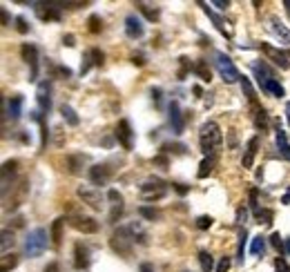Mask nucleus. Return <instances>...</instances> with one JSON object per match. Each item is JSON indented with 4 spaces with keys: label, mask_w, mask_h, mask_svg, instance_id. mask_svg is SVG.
I'll use <instances>...</instances> for the list:
<instances>
[{
    "label": "nucleus",
    "mask_w": 290,
    "mask_h": 272,
    "mask_svg": "<svg viewBox=\"0 0 290 272\" xmlns=\"http://www.w3.org/2000/svg\"><path fill=\"white\" fill-rule=\"evenodd\" d=\"M221 141H223V132L214 120H208V123L201 125L199 145H201V152L206 154V156H214V152L221 147Z\"/></svg>",
    "instance_id": "obj_1"
},
{
    "label": "nucleus",
    "mask_w": 290,
    "mask_h": 272,
    "mask_svg": "<svg viewBox=\"0 0 290 272\" xmlns=\"http://www.w3.org/2000/svg\"><path fill=\"white\" fill-rule=\"evenodd\" d=\"M214 65H216L219 76H221L226 83H237V80H241V74H239V69L234 67V63H232V58L228 56V54L216 52L214 54Z\"/></svg>",
    "instance_id": "obj_2"
},
{
    "label": "nucleus",
    "mask_w": 290,
    "mask_h": 272,
    "mask_svg": "<svg viewBox=\"0 0 290 272\" xmlns=\"http://www.w3.org/2000/svg\"><path fill=\"white\" fill-rule=\"evenodd\" d=\"M134 234L130 232V228H118V230L112 234L110 246L114 252H118L121 256H130L132 254V246H134Z\"/></svg>",
    "instance_id": "obj_3"
},
{
    "label": "nucleus",
    "mask_w": 290,
    "mask_h": 272,
    "mask_svg": "<svg viewBox=\"0 0 290 272\" xmlns=\"http://www.w3.org/2000/svg\"><path fill=\"white\" fill-rule=\"evenodd\" d=\"M49 236H47V230H42V228H36V230H32L29 234H27L25 239V252L27 256H40L42 252H45V248H47L49 243Z\"/></svg>",
    "instance_id": "obj_4"
},
{
    "label": "nucleus",
    "mask_w": 290,
    "mask_h": 272,
    "mask_svg": "<svg viewBox=\"0 0 290 272\" xmlns=\"http://www.w3.org/2000/svg\"><path fill=\"white\" fill-rule=\"evenodd\" d=\"M165 192H168V188H165V183L161 181V178H148V181L141 185V196H143L145 201H158V199H163Z\"/></svg>",
    "instance_id": "obj_5"
},
{
    "label": "nucleus",
    "mask_w": 290,
    "mask_h": 272,
    "mask_svg": "<svg viewBox=\"0 0 290 272\" xmlns=\"http://www.w3.org/2000/svg\"><path fill=\"white\" fill-rule=\"evenodd\" d=\"M116 138H118V143H121L125 150H132L134 147V132H132V125H130V120L123 118L118 120V125H116Z\"/></svg>",
    "instance_id": "obj_6"
},
{
    "label": "nucleus",
    "mask_w": 290,
    "mask_h": 272,
    "mask_svg": "<svg viewBox=\"0 0 290 272\" xmlns=\"http://www.w3.org/2000/svg\"><path fill=\"white\" fill-rule=\"evenodd\" d=\"M261 49H264L266 56H268L274 65H279L281 69H288L290 67V54L288 52H281V49L272 47V45H268V42H261Z\"/></svg>",
    "instance_id": "obj_7"
},
{
    "label": "nucleus",
    "mask_w": 290,
    "mask_h": 272,
    "mask_svg": "<svg viewBox=\"0 0 290 272\" xmlns=\"http://www.w3.org/2000/svg\"><path fill=\"white\" fill-rule=\"evenodd\" d=\"M69 225H72L74 230L83 232V234H94V232H98V221H94L92 216H72Z\"/></svg>",
    "instance_id": "obj_8"
},
{
    "label": "nucleus",
    "mask_w": 290,
    "mask_h": 272,
    "mask_svg": "<svg viewBox=\"0 0 290 272\" xmlns=\"http://www.w3.org/2000/svg\"><path fill=\"white\" fill-rule=\"evenodd\" d=\"M38 107H40L42 114H49V107H52V85L47 83V80H42V83H38Z\"/></svg>",
    "instance_id": "obj_9"
},
{
    "label": "nucleus",
    "mask_w": 290,
    "mask_h": 272,
    "mask_svg": "<svg viewBox=\"0 0 290 272\" xmlns=\"http://www.w3.org/2000/svg\"><path fill=\"white\" fill-rule=\"evenodd\" d=\"M60 7H54L52 2H34V11L40 20H60Z\"/></svg>",
    "instance_id": "obj_10"
},
{
    "label": "nucleus",
    "mask_w": 290,
    "mask_h": 272,
    "mask_svg": "<svg viewBox=\"0 0 290 272\" xmlns=\"http://www.w3.org/2000/svg\"><path fill=\"white\" fill-rule=\"evenodd\" d=\"M112 168L110 165H94V168H90V181L94 185H107L110 183V178H112Z\"/></svg>",
    "instance_id": "obj_11"
},
{
    "label": "nucleus",
    "mask_w": 290,
    "mask_h": 272,
    "mask_svg": "<svg viewBox=\"0 0 290 272\" xmlns=\"http://www.w3.org/2000/svg\"><path fill=\"white\" fill-rule=\"evenodd\" d=\"M268 29H270V32H272L277 38H279V42H284V45H290V29H288V27H286L277 16H270V18H268Z\"/></svg>",
    "instance_id": "obj_12"
},
{
    "label": "nucleus",
    "mask_w": 290,
    "mask_h": 272,
    "mask_svg": "<svg viewBox=\"0 0 290 272\" xmlns=\"http://www.w3.org/2000/svg\"><path fill=\"white\" fill-rule=\"evenodd\" d=\"M20 54L22 58H25V63L32 67V80H36L38 76V49L34 47V45H29V42H25L20 47Z\"/></svg>",
    "instance_id": "obj_13"
},
{
    "label": "nucleus",
    "mask_w": 290,
    "mask_h": 272,
    "mask_svg": "<svg viewBox=\"0 0 290 272\" xmlns=\"http://www.w3.org/2000/svg\"><path fill=\"white\" fill-rule=\"evenodd\" d=\"M170 125H172L174 134H183V116H181V107L176 100L170 103Z\"/></svg>",
    "instance_id": "obj_14"
},
{
    "label": "nucleus",
    "mask_w": 290,
    "mask_h": 272,
    "mask_svg": "<svg viewBox=\"0 0 290 272\" xmlns=\"http://www.w3.org/2000/svg\"><path fill=\"white\" fill-rule=\"evenodd\" d=\"M125 34L130 38H141L143 34H145V27H143L141 18H136L134 14H130V16L125 18Z\"/></svg>",
    "instance_id": "obj_15"
},
{
    "label": "nucleus",
    "mask_w": 290,
    "mask_h": 272,
    "mask_svg": "<svg viewBox=\"0 0 290 272\" xmlns=\"http://www.w3.org/2000/svg\"><path fill=\"white\" fill-rule=\"evenodd\" d=\"M199 5L203 7V11H206L208 16L212 18V20H214L216 29H219V32H221V34H223V36H226V38H232V27H230V22H226V20H223L221 16H216V14H214V11L210 9V7L206 5V2H199Z\"/></svg>",
    "instance_id": "obj_16"
},
{
    "label": "nucleus",
    "mask_w": 290,
    "mask_h": 272,
    "mask_svg": "<svg viewBox=\"0 0 290 272\" xmlns=\"http://www.w3.org/2000/svg\"><path fill=\"white\" fill-rule=\"evenodd\" d=\"M257 150H259V136H252L248 141V145H246V154H243L241 158V165L246 170H250L254 165V156H257Z\"/></svg>",
    "instance_id": "obj_17"
},
{
    "label": "nucleus",
    "mask_w": 290,
    "mask_h": 272,
    "mask_svg": "<svg viewBox=\"0 0 290 272\" xmlns=\"http://www.w3.org/2000/svg\"><path fill=\"white\" fill-rule=\"evenodd\" d=\"M90 266V250L83 246V243H76L74 246V268L76 270H85Z\"/></svg>",
    "instance_id": "obj_18"
},
{
    "label": "nucleus",
    "mask_w": 290,
    "mask_h": 272,
    "mask_svg": "<svg viewBox=\"0 0 290 272\" xmlns=\"http://www.w3.org/2000/svg\"><path fill=\"white\" fill-rule=\"evenodd\" d=\"M78 196L83 199V203H87L94 210H100V205H103L100 203V194L92 188H78Z\"/></svg>",
    "instance_id": "obj_19"
},
{
    "label": "nucleus",
    "mask_w": 290,
    "mask_h": 272,
    "mask_svg": "<svg viewBox=\"0 0 290 272\" xmlns=\"http://www.w3.org/2000/svg\"><path fill=\"white\" fill-rule=\"evenodd\" d=\"M274 138H277V147H279V154L284 158H288L290 161V141L288 136H286V132L281 130L279 125H277V130H274Z\"/></svg>",
    "instance_id": "obj_20"
},
{
    "label": "nucleus",
    "mask_w": 290,
    "mask_h": 272,
    "mask_svg": "<svg viewBox=\"0 0 290 272\" xmlns=\"http://www.w3.org/2000/svg\"><path fill=\"white\" fill-rule=\"evenodd\" d=\"M252 72H254V76H257V83L261 85V89H264V85L268 83L270 78H274V76H272V69L266 67V63H254V65H252Z\"/></svg>",
    "instance_id": "obj_21"
},
{
    "label": "nucleus",
    "mask_w": 290,
    "mask_h": 272,
    "mask_svg": "<svg viewBox=\"0 0 290 272\" xmlns=\"http://www.w3.org/2000/svg\"><path fill=\"white\" fill-rule=\"evenodd\" d=\"M65 216H58L56 221L52 223V232H49V239H52L54 246H60V241H63V225H65Z\"/></svg>",
    "instance_id": "obj_22"
},
{
    "label": "nucleus",
    "mask_w": 290,
    "mask_h": 272,
    "mask_svg": "<svg viewBox=\"0 0 290 272\" xmlns=\"http://www.w3.org/2000/svg\"><path fill=\"white\" fill-rule=\"evenodd\" d=\"M241 89H243V94H246V98H248V103L252 105L254 110H257L259 105H257V94H254V87H252V83H250V78H246V76H241Z\"/></svg>",
    "instance_id": "obj_23"
},
{
    "label": "nucleus",
    "mask_w": 290,
    "mask_h": 272,
    "mask_svg": "<svg viewBox=\"0 0 290 272\" xmlns=\"http://www.w3.org/2000/svg\"><path fill=\"white\" fill-rule=\"evenodd\" d=\"M9 116H11V120H18L22 116V96L20 94L9 98Z\"/></svg>",
    "instance_id": "obj_24"
},
{
    "label": "nucleus",
    "mask_w": 290,
    "mask_h": 272,
    "mask_svg": "<svg viewBox=\"0 0 290 272\" xmlns=\"http://www.w3.org/2000/svg\"><path fill=\"white\" fill-rule=\"evenodd\" d=\"M136 7H138V11H141V14H145V18H148V20H152V22L158 20V16H161L156 5H150V2H136Z\"/></svg>",
    "instance_id": "obj_25"
},
{
    "label": "nucleus",
    "mask_w": 290,
    "mask_h": 272,
    "mask_svg": "<svg viewBox=\"0 0 290 272\" xmlns=\"http://www.w3.org/2000/svg\"><path fill=\"white\" fill-rule=\"evenodd\" d=\"M264 89H266V92H270V94H272L274 98H284V96H286V89H284V85H281L277 78H270L268 83L264 85Z\"/></svg>",
    "instance_id": "obj_26"
},
{
    "label": "nucleus",
    "mask_w": 290,
    "mask_h": 272,
    "mask_svg": "<svg viewBox=\"0 0 290 272\" xmlns=\"http://www.w3.org/2000/svg\"><path fill=\"white\" fill-rule=\"evenodd\" d=\"M214 163H216L214 156H206L203 161L199 163V172H196V176H199V178H206L208 174H212V170H214Z\"/></svg>",
    "instance_id": "obj_27"
},
{
    "label": "nucleus",
    "mask_w": 290,
    "mask_h": 272,
    "mask_svg": "<svg viewBox=\"0 0 290 272\" xmlns=\"http://www.w3.org/2000/svg\"><path fill=\"white\" fill-rule=\"evenodd\" d=\"M268 114H266V110L264 107H257L254 110V125H257V130H261V132H266L268 130Z\"/></svg>",
    "instance_id": "obj_28"
},
{
    "label": "nucleus",
    "mask_w": 290,
    "mask_h": 272,
    "mask_svg": "<svg viewBox=\"0 0 290 272\" xmlns=\"http://www.w3.org/2000/svg\"><path fill=\"white\" fill-rule=\"evenodd\" d=\"M199 263H201V270L203 272H212V268H214V259H212V254L208 250L199 252Z\"/></svg>",
    "instance_id": "obj_29"
},
{
    "label": "nucleus",
    "mask_w": 290,
    "mask_h": 272,
    "mask_svg": "<svg viewBox=\"0 0 290 272\" xmlns=\"http://www.w3.org/2000/svg\"><path fill=\"white\" fill-rule=\"evenodd\" d=\"M194 72L199 74V78L203 80V83H210L212 80V74H210V67L206 65V60H199V63L194 65Z\"/></svg>",
    "instance_id": "obj_30"
},
{
    "label": "nucleus",
    "mask_w": 290,
    "mask_h": 272,
    "mask_svg": "<svg viewBox=\"0 0 290 272\" xmlns=\"http://www.w3.org/2000/svg\"><path fill=\"white\" fill-rule=\"evenodd\" d=\"M83 163H85V156H83V154H76V156H69V158H67L69 172H72V174H78V172H80V168H83Z\"/></svg>",
    "instance_id": "obj_31"
},
{
    "label": "nucleus",
    "mask_w": 290,
    "mask_h": 272,
    "mask_svg": "<svg viewBox=\"0 0 290 272\" xmlns=\"http://www.w3.org/2000/svg\"><path fill=\"white\" fill-rule=\"evenodd\" d=\"M60 114H63V118L67 120V123H69L72 127H76V125H78V116H76V112L72 110L69 105H63V107H60Z\"/></svg>",
    "instance_id": "obj_32"
},
{
    "label": "nucleus",
    "mask_w": 290,
    "mask_h": 272,
    "mask_svg": "<svg viewBox=\"0 0 290 272\" xmlns=\"http://www.w3.org/2000/svg\"><path fill=\"white\" fill-rule=\"evenodd\" d=\"M264 250H266V239L261 234H257L252 239V243H250V252L252 254H264Z\"/></svg>",
    "instance_id": "obj_33"
},
{
    "label": "nucleus",
    "mask_w": 290,
    "mask_h": 272,
    "mask_svg": "<svg viewBox=\"0 0 290 272\" xmlns=\"http://www.w3.org/2000/svg\"><path fill=\"white\" fill-rule=\"evenodd\" d=\"M138 214L143 216V219H148V221H156L158 216V210H154V208H148V205H141V208H138Z\"/></svg>",
    "instance_id": "obj_34"
},
{
    "label": "nucleus",
    "mask_w": 290,
    "mask_h": 272,
    "mask_svg": "<svg viewBox=\"0 0 290 272\" xmlns=\"http://www.w3.org/2000/svg\"><path fill=\"white\" fill-rule=\"evenodd\" d=\"M87 56H90V63L92 65H96V67H100V65H103V52H100V49H90V52H87Z\"/></svg>",
    "instance_id": "obj_35"
},
{
    "label": "nucleus",
    "mask_w": 290,
    "mask_h": 272,
    "mask_svg": "<svg viewBox=\"0 0 290 272\" xmlns=\"http://www.w3.org/2000/svg\"><path fill=\"white\" fill-rule=\"evenodd\" d=\"M16 263H18L16 254H5V256H2V266H0V270H2V272H9L11 268L16 266Z\"/></svg>",
    "instance_id": "obj_36"
},
{
    "label": "nucleus",
    "mask_w": 290,
    "mask_h": 272,
    "mask_svg": "<svg viewBox=\"0 0 290 272\" xmlns=\"http://www.w3.org/2000/svg\"><path fill=\"white\" fill-rule=\"evenodd\" d=\"M246 239H248V234H246V230L239 232V246H237V259L239 261H243V252H246Z\"/></svg>",
    "instance_id": "obj_37"
},
{
    "label": "nucleus",
    "mask_w": 290,
    "mask_h": 272,
    "mask_svg": "<svg viewBox=\"0 0 290 272\" xmlns=\"http://www.w3.org/2000/svg\"><path fill=\"white\" fill-rule=\"evenodd\" d=\"M87 25H90V32H92V34H98L100 29H103V20H100V18L96 16V14H94V16H90Z\"/></svg>",
    "instance_id": "obj_38"
},
{
    "label": "nucleus",
    "mask_w": 290,
    "mask_h": 272,
    "mask_svg": "<svg viewBox=\"0 0 290 272\" xmlns=\"http://www.w3.org/2000/svg\"><path fill=\"white\" fill-rule=\"evenodd\" d=\"M257 219H259V223L270 225V223H272V210H259V212H257Z\"/></svg>",
    "instance_id": "obj_39"
},
{
    "label": "nucleus",
    "mask_w": 290,
    "mask_h": 272,
    "mask_svg": "<svg viewBox=\"0 0 290 272\" xmlns=\"http://www.w3.org/2000/svg\"><path fill=\"white\" fill-rule=\"evenodd\" d=\"M212 225V216H199V219H196V228H199V230H208V228H210Z\"/></svg>",
    "instance_id": "obj_40"
},
{
    "label": "nucleus",
    "mask_w": 290,
    "mask_h": 272,
    "mask_svg": "<svg viewBox=\"0 0 290 272\" xmlns=\"http://www.w3.org/2000/svg\"><path fill=\"white\" fill-rule=\"evenodd\" d=\"M250 208H252L254 212H259V190L257 188L250 190Z\"/></svg>",
    "instance_id": "obj_41"
},
{
    "label": "nucleus",
    "mask_w": 290,
    "mask_h": 272,
    "mask_svg": "<svg viewBox=\"0 0 290 272\" xmlns=\"http://www.w3.org/2000/svg\"><path fill=\"white\" fill-rule=\"evenodd\" d=\"M274 272H290V266L288 263H286V259H277V261H274Z\"/></svg>",
    "instance_id": "obj_42"
},
{
    "label": "nucleus",
    "mask_w": 290,
    "mask_h": 272,
    "mask_svg": "<svg viewBox=\"0 0 290 272\" xmlns=\"http://www.w3.org/2000/svg\"><path fill=\"white\" fill-rule=\"evenodd\" d=\"M228 270H230V256H223L219 266H216V272H228Z\"/></svg>",
    "instance_id": "obj_43"
},
{
    "label": "nucleus",
    "mask_w": 290,
    "mask_h": 272,
    "mask_svg": "<svg viewBox=\"0 0 290 272\" xmlns=\"http://www.w3.org/2000/svg\"><path fill=\"white\" fill-rule=\"evenodd\" d=\"M16 29H18L20 34H27V32H29V27H27V22H25V18H22V16L16 18Z\"/></svg>",
    "instance_id": "obj_44"
},
{
    "label": "nucleus",
    "mask_w": 290,
    "mask_h": 272,
    "mask_svg": "<svg viewBox=\"0 0 290 272\" xmlns=\"http://www.w3.org/2000/svg\"><path fill=\"white\" fill-rule=\"evenodd\" d=\"M9 241L14 243V234H9V232H2V252H7V248H9Z\"/></svg>",
    "instance_id": "obj_45"
},
{
    "label": "nucleus",
    "mask_w": 290,
    "mask_h": 272,
    "mask_svg": "<svg viewBox=\"0 0 290 272\" xmlns=\"http://www.w3.org/2000/svg\"><path fill=\"white\" fill-rule=\"evenodd\" d=\"M270 243H272L277 250H281L284 248V243H281V236H279V232H272V236H270Z\"/></svg>",
    "instance_id": "obj_46"
},
{
    "label": "nucleus",
    "mask_w": 290,
    "mask_h": 272,
    "mask_svg": "<svg viewBox=\"0 0 290 272\" xmlns=\"http://www.w3.org/2000/svg\"><path fill=\"white\" fill-rule=\"evenodd\" d=\"M185 74H188V58H181V72H179V78L183 80Z\"/></svg>",
    "instance_id": "obj_47"
},
{
    "label": "nucleus",
    "mask_w": 290,
    "mask_h": 272,
    "mask_svg": "<svg viewBox=\"0 0 290 272\" xmlns=\"http://www.w3.org/2000/svg\"><path fill=\"white\" fill-rule=\"evenodd\" d=\"M246 219H248V212H246V210L243 208H239V212H237V223H246Z\"/></svg>",
    "instance_id": "obj_48"
},
{
    "label": "nucleus",
    "mask_w": 290,
    "mask_h": 272,
    "mask_svg": "<svg viewBox=\"0 0 290 272\" xmlns=\"http://www.w3.org/2000/svg\"><path fill=\"white\" fill-rule=\"evenodd\" d=\"M154 165H163V168H168V156H163V154L156 156V158H154Z\"/></svg>",
    "instance_id": "obj_49"
},
{
    "label": "nucleus",
    "mask_w": 290,
    "mask_h": 272,
    "mask_svg": "<svg viewBox=\"0 0 290 272\" xmlns=\"http://www.w3.org/2000/svg\"><path fill=\"white\" fill-rule=\"evenodd\" d=\"M212 5H214L216 9H221V11H226V9H228V5H230V2H223V0H214V2H212Z\"/></svg>",
    "instance_id": "obj_50"
},
{
    "label": "nucleus",
    "mask_w": 290,
    "mask_h": 272,
    "mask_svg": "<svg viewBox=\"0 0 290 272\" xmlns=\"http://www.w3.org/2000/svg\"><path fill=\"white\" fill-rule=\"evenodd\" d=\"M74 40H76V38H74V36H72V34H67V36H65V38H63V42H65V45H67V47H74V45H76V42H74Z\"/></svg>",
    "instance_id": "obj_51"
},
{
    "label": "nucleus",
    "mask_w": 290,
    "mask_h": 272,
    "mask_svg": "<svg viewBox=\"0 0 290 272\" xmlns=\"http://www.w3.org/2000/svg\"><path fill=\"white\" fill-rule=\"evenodd\" d=\"M138 272H154V266H152V263H141Z\"/></svg>",
    "instance_id": "obj_52"
},
{
    "label": "nucleus",
    "mask_w": 290,
    "mask_h": 272,
    "mask_svg": "<svg viewBox=\"0 0 290 272\" xmlns=\"http://www.w3.org/2000/svg\"><path fill=\"white\" fill-rule=\"evenodd\" d=\"M45 272H60V268H58V263H49V266L45 268Z\"/></svg>",
    "instance_id": "obj_53"
},
{
    "label": "nucleus",
    "mask_w": 290,
    "mask_h": 272,
    "mask_svg": "<svg viewBox=\"0 0 290 272\" xmlns=\"http://www.w3.org/2000/svg\"><path fill=\"white\" fill-rule=\"evenodd\" d=\"M174 190H176L179 194H185V192H188V188H185V185H181V183H174Z\"/></svg>",
    "instance_id": "obj_54"
},
{
    "label": "nucleus",
    "mask_w": 290,
    "mask_h": 272,
    "mask_svg": "<svg viewBox=\"0 0 290 272\" xmlns=\"http://www.w3.org/2000/svg\"><path fill=\"white\" fill-rule=\"evenodd\" d=\"M56 72H58V74H60V76H72V72H69V69H67V67H58V69H56Z\"/></svg>",
    "instance_id": "obj_55"
},
{
    "label": "nucleus",
    "mask_w": 290,
    "mask_h": 272,
    "mask_svg": "<svg viewBox=\"0 0 290 272\" xmlns=\"http://www.w3.org/2000/svg\"><path fill=\"white\" fill-rule=\"evenodd\" d=\"M152 98L156 100V103L161 100V89H152Z\"/></svg>",
    "instance_id": "obj_56"
},
{
    "label": "nucleus",
    "mask_w": 290,
    "mask_h": 272,
    "mask_svg": "<svg viewBox=\"0 0 290 272\" xmlns=\"http://www.w3.org/2000/svg\"><path fill=\"white\" fill-rule=\"evenodd\" d=\"M132 63H134V65H143V63H145V60H143L141 56H134V58H132Z\"/></svg>",
    "instance_id": "obj_57"
},
{
    "label": "nucleus",
    "mask_w": 290,
    "mask_h": 272,
    "mask_svg": "<svg viewBox=\"0 0 290 272\" xmlns=\"http://www.w3.org/2000/svg\"><path fill=\"white\" fill-rule=\"evenodd\" d=\"M286 120H288V125H290V100H288V105H286Z\"/></svg>",
    "instance_id": "obj_58"
},
{
    "label": "nucleus",
    "mask_w": 290,
    "mask_h": 272,
    "mask_svg": "<svg viewBox=\"0 0 290 272\" xmlns=\"http://www.w3.org/2000/svg\"><path fill=\"white\" fill-rule=\"evenodd\" d=\"M2 22H5V25L9 22V16H7V11H5V9H2Z\"/></svg>",
    "instance_id": "obj_59"
},
{
    "label": "nucleus",
    "mask_w": 290,
    "mask_h": 272,
    "mask_svg": "<svg viewBox=\"0 0 290 272\" xmlns=\"http://www.w3.org/2000/svg\"><path fill=\"white\" fill-rule=\"evenodd\" d=\"M284 7H286V11H288V16H290V0H284Z\"/></svg>",
    "instance_id": "obj_60"
},
{
    "label": "nucleus",
    "mask_w": 290,
    "mask_h": 272,
    "mask_svg": "<svg viewBox=\"0 0 290 272\" xmlns=\"http://www.w3.org/2000/svg\"><path fill=\"white\" fill-rule=\"evenodd\" d=\"M286 252L290 254V239H286Z\"/></svg>",
    "instance_id": "obj_61"
}]
</instances>
